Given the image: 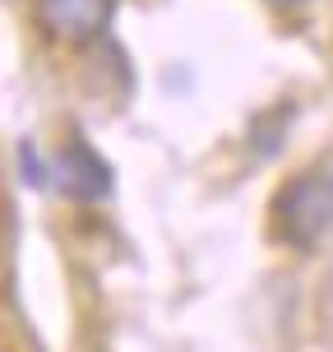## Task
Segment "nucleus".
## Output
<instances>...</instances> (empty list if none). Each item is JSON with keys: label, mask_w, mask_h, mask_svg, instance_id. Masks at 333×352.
I'll use <instances>...</instances> for the list:
<instances>
[{"label": "nucleus", "mask_w": 333, "mask_h": 352, "mask_svg": "<svg viewBox=\"0 0 333 352\" xmlns=\"http://www.w3.org/2000/svg\"><path fill=\"white\" fill-rule=\"evenodd\" d=\"M333 232V172L306 167L273 195V236L292 250H310Z\"/></svg>", "instance_id": "nucleus-1"}, {"label": "nucleus", "mask_w": 333, "mask_h": 352, "mask_svg": "<svg viewBox=\"0 0 333 352\" xmlns=\"http://www.w3.org/2000/svg\"><path fill=\"white\" fill-rule=\"evenodd\" d=\"M56 186H60V195H70L74 204H97V199L111 195V167L84 135H70L60 158H56Z\"/></svg>", "instance_id": "nucleus-2"}, {"label": "nucleus", "mask_w": 333, "mask_h": 352, "mask_svg": "<svg viewBox=\"0 0 333 352\" xmlns=\"http://www.w3.org/2000/svg\"><path fill=\"white\" fill-rule=\"evenodd\" d=\"M116 14V0H37V23L60 42H93Z\"/></svg>", "instance_id": "nucleus-3"}, {"label": "nucleus", "mask_w": 333, "mask_h": 352, "mask_svg": "<svg viewBox=\"0 0 333 352\" xmlns=\"http://www.w3.org/2000/svg\"><path fill=\"white\" fill-rule=\"evenodd\" d=\"M19 172H23V181L28 186H47V167H42V158H37V144L33 140H19Z\"/></svg>", "instance_id": "nucleus-4"}]
</instances>
